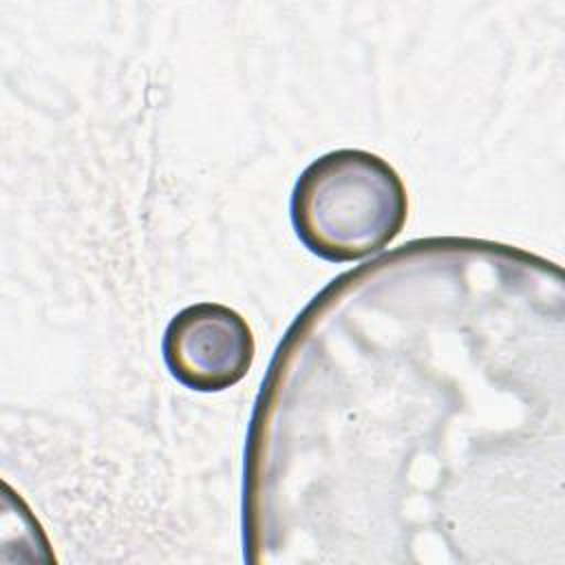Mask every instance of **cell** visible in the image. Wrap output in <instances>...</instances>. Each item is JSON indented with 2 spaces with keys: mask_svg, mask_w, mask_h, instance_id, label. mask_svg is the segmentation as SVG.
Returning <instances> with one entry per match:
<instances>
[{
  "mask_svg": "<svg viewBox=\"0 0 565 565\" xmlns=\"http://www.w3.org/2000/svg\"><path fill=\"white\" fill-rule=\"evenodd\" d=\"M256 353L247 320L227 305L196 302L181 309L163 333V360L172 377L201 393L238 384Z\"/></svg>",
  "mask_w": 565,
  "mask_h": 565,
  "instance_id": "cell-2",
  "label": "cell"
},
{
  "mask_svg": "<svg viewBox=\"0 0 565 565\" xmlns=\"http://www.w3.org/2000/svg\"><path fill=\"white\" fill-rule=\"evenodd\" d=\"M289 212L311 254L351 263L382 252L397 238L408 216V194L386 159L360 148H340L302 170Z\"/></svg>",
  "mask_w": 565,
  "mask_h": 565,
  "instance_id": "cell-1",
  "label": "cell"
}]
</instances>
